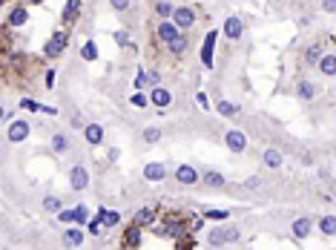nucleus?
Returning a JSON list of instances; mask_svg holds the SVG:
<instances>
[{
  "label": "nucleus",
  "instance_id": "f257e3e1",
  "mask_svg": "<svg viewBox=\"0 0 336 250\" xmlns=\"http://www.w3.org/2000/svg\"><path fill=\"white\" fill-rule=\"evenodd\" d=\"M66 46H69V32H66V29H58V32H52V38L46 40L43 55H46V58H58V55L66 52Z\"/></svg>",
  "mask_w": 336,
  "mask_h": 250
},
{
  "label": "nucleus",
  "instance_id": "f03ea898",
  "mask_svg": "<svg viewBox=\"0 0 336 250\" xmlns=\"http://www.w3.org/2000/svg\"><path fill=\"white\" fill-rule=\"evenodd\" d=\"M173 23L178 26V32H187L193 23H196V12L190 9V6H175L173 12Z\"/></svg>",
  "mask_w": 336,
  "mask_h": 250
},
{
  "label": "nucleus",
  "instance_id": "7ed1b4c3",
  "mask_svg": "<svg viewBox=\"0 0 336 250\" xmlns=\"http://www.w3.org/2000/svg\"><path fill=\"white\" fill-rule=\"evenodd\" d=\"M69 184H72V190H86L89 187V170L83 164H75L69 170Z\"/></svg>",
  "mask_w": 336,
  "mask_h": 250
},
{
  "label": "nucleus",
  "instance_id": "20e7f679",
  "mask_svg": "<svg viewBox=\"0 0 336 250\" xmlns=\"http://www.w3.org/2000/svg\"><path fill=\"white\" fill-rule=\"evenodd\" d=\"M239 239V230L236 228H219V230H213L207 236V242L213 244V248H219V244H227V242H236Z\"/></svg>",
  "mask_w": 336,
  "mask_h": 250
},
{
  "label": "nucleus",
  "instance_id": "39448f33",
  "mask_svg": "<svg viewBox=\"0 0 336 250\" xmlns=\"http://www.w3.org/2000/svg\"><path fill=\"white\" fill-rule=\"evenodd\" d=\"M178 34H181V32H178V26H175L173 20H161V23H158V29H155V38H158L161 44H167V46L173 44Z\"/></svg>",
  "mask_w": 336,
  "mask_h": 250
},
{
  "label": "nucleus",
  "instance_id": "423d86ee",
  "mask_svg": "<svg viewBox=\"0 0 336 250\" xmlns=\"http://www.w3.org/2000/svg\"><path fill=\"white\" fill-rule=\"evenodd\" d=\"M216 40H219V32H207L204 34V46H201V64L207 69H213V49H216Z\"/></svg>",
  "mask_w": 336,
  "mask_h": 250
},
{
  "label": "nucleus",
  "instance_id": "0eeeda50",
  "mask_svg": "<svg viewBox=\"0 0 336 250\" xmlns=\"http://www.w3.org/2000/svg\"><path fill=\"white\" fill-rule=\"evenodd\" d=\"M26 138H29V121H23V118L12 121V124H9V141H12V144H20Z\"/></svg>",
  "mask_w": 336,
  "mask_h": 250
},
{
  "label": "nucleus",
  "instance_id": "6e6552de",
  "mask_svg": "<svg viewBox=\"0 0 336 250\" xmlns=\"http://www.w3.org/2000/svg\"><path fill=\"white\" fill-rule=\"evenodd\" d=\"M173 176H175V182L184 184V187H193V184L198 182V170H196V167H190V164H181Z\"/></svg>",
  "mask_w": 336,
  "mask_h": 250
},
{
  "label": "nucleus",
  "instance_id": "1a4fd4ad",
  "mask_svg": "<svg viewBox=\"0 0 336 250\" xmlns=\"http://www.w3.org/2000/svg\"><path fill=\"white\" fill-rule=\"evenodd\" d=\"M221 32L227 34L230 40H239L242 38V32H244V23H242V18H236V14H230L227 20H224V29Z\"/></svg>",
  "mask_w": 336,
  "mask_h": 250
},
{
  "label": "nucleus",
  "instance_id": "9d476101",
  "mask_svg": "<svg viewBox=\"0 0 336 250\" xmlns=\"http://www.w3.org/2000/svg\"><path fill=\"white\" fill-rule=\"evenodd\" d=\"M224 144H227L233 152H244V147H247V138H244V132H239V130H227Z\"/></svg>",
  "mask_w": 336,
  "mask_h": 250
},
{
  "label": "nucleus",
  "instance_id": "9b49d317",
  "mask_svg": "<svg viewBox=\"0 0 336 250\" xmlns=\"http://www.w3.org/2000/svg\"><path fill=\"white\" fill-rule=\"evenodd\" d=\"M155 233H158V236H184V222H167V224H155Z\"/></svg>",
  "mask_w": 336,
  "mask_h": 250
},
{
  "label": "nucleus",
  "instance_id": "f8f14e48",
  "mask_svg": "<svg viewBox=\"0 0 336 250\" xmlns=\"http://www.w3.org/2000/svg\"><path fill=\"white\" fill-rule=\"evenodd\" d=\"M144 178L147 182H161V178H167V167H164L161 161H152V164L144 167Z\"/></svg>",
  "mask_w": 336,
  "mask_h": 250
},
{
  "label": "nucleus",
  "instance_id": "ddd939ff",
  "mask_svg": "<svg viewBox=\"0 0 336 250\" xmlns=\"http://www.w3.org/2000/svg\"><path fill=\"white\" fill-rule=\"evenodd\" d=\"M311 230H313V218L299 216L296 222H293V236H296V239H308V236H311Z\"/></svg>",
  "mask_w": 336,
  "mask_h": 250
},
{
  "label": "nucleus",
  "instance_id": "4468645a",
  "mask_svg": "<svg viewBox=\"0 0 336 250\" xmlns=\"http://www.w3.org/2000/svg\"><path fill=\"white\" fill-rule=\"evenodd\" d=\"M170 101H173L170 90H164V86L152 90V95H150V104H152V106H158V110H167V106H170Z\"/></svg>",
  "mask_w": 336,
  "mask_h": 250
},
{
  "label": "nucleus",
  "instance_id": "2eb2a0df",
  "mask_svg": "<svg viewBox=\"0 0 336 250\" xmlns=\"http://www.w3.org/2000/svg\"><path fill=\"white\" fill-rule=\"evenodd\" d=\"M83 138L89 141V147H98V144L104 141V126H101V124H86V130H83Z\"/></svg>",
  "mask_w": 336,
  "mask_h": 250
},
{
  "label": "nucleus",
  "instance_id": "dca6fc26",
  "mask_svg": "<svg viewBox=\"0 0 336 250\" xmlns=\"http://www.w3.org/2000/svg\"><path fill=\"white\" fill-rule=\"evenodd\" d=\"M98 222H101L104 228H115V224H121V213H118V210H106V207H101V210H98Z\"/></svg>",
  "mask_w": 336,
  "mask_h": 250
},
{
  "label": "nucleus",
  "instance_id": "f3484780",
  "mask_svg": "<svg viewBox=\"0 0 336 250\" xmlns=\"http://www.w3.org/2000/svg\"><path fill=\"white\" fill-rule=\"evenodd\" d=\"M138 244H141V228H138V224H129L127 233H124V248L135 250Z\"/></svg>",
  "mask_w": 336,
  "mask_h": 250
},
{
  "label": "nucleus",
  "instance_id": "a211bd4d",
  "mask_svg": "<svg viewBox=\"0 0 336 250\" xmlns=\"http://www.w3.org/2000/svg\"><path fill=\"white\" fill-rule=\"evenodd\" d=\"M132 224H138V228H155V213H152L150 207H144V210H138L135 213V218H132Z\"/></svg>",
  "mask_w": 336,
  "mask_h": 250
},
{
  "label": "nucleus",
  "instance_id": "6ab92c4d",
  "mask_svg": "<svg viewBox=\"0 0 336 250\" xmlns=\"http://www.w3.org/2000/svg\"><path fill=\"white\" fill-rule=\"evenodd\" d=\"M262 161H265V167H270V170H279V167H282V152L273 150V147H267L265 156H262Z\"/></svg>",
  "mask_w": 336,
  "mask_h": 250
},
{
  "label": "nucleus",
  "instance_id": "aec40b11",
  "mask_svg": "<svg viewBox=\"0 0 336 250\" xmlns=\"http://www.w3.org/2000/svg\"><path fill=\"white\" fill-rule=\"evenodd\" d=\"M26 20H29V12H26L23 6H14L12 14H9V20H6V26H14V29H17V26H23Z\"/></svg>",
  "mask_w": 336,
  "mask_h": 250
},
{
  "label": "nucleus",
  "instance_id": "412c9836",
  "mask_svg": "<svg viewBox=\"0 0 336 250\" xmlns=\"http://www.w3.org/2000/svg\"><path fill=\"white\" fill-rule=\"evenodd\" d=\"M187 46H190V40H187V34L181 32V34H178V38L173 40V44L167 46V49H170V55H173V58H181V55L187 52Z\"/></svg>",
  "mask_w": 336,
  "mask_h": 250
},
{
  "label": "nucleus",
  "instance_id": "4be33fe9",
  "mask_svg": "<svg viewBox=\"0 0 336 250\" xmlns=\"http://www.w3.org/2000/svg\"><path fill=\"white\" fill-rule=\"evenodd\" d=\"M63 244H66V248H81L83 244V230L81 228H69L66 230V236H63Z\"/></svg>",
  "mask_w": 336,
  "mask_h": 250
},
{
  "label": "nucleus",
  "instance_id": "5701e85b",
  "mask_svg": "<svg viewBox=\"0 0 336 250\" xmlns=\"http://www.w3.org/2000/svg\"><path fill=\"white\" fill-rule=\"evenodd\" d=\"M319 72H322L325 78H334L336 75V55H322V60H319Z\"/></svg>",
  "mask_w": 336,
  "mask_h": 250
},
{
  "label": "nucleus",
  "instance_id": "b1692460",
  "mask_svg": "<svg viewBox=\"0 0 336 250\" xmlns=\"http://www.w3.org/2000/svg\"><path fill=\"white\" fill-rule=\"evenodd\" d=\"M78 12H81V3H78V0H69V3L63 6V12H60L63 23H72L75 18H78Z\"/></svg>",
  "mask_w": 336,
  "mask_h": 250
},
{
  "label": "nucleus",
  "instance_id": "393cba45",
  "mask_svg": "<svg viewBox=\"0 0 336 250\" xmlns=\"http://www.w3.org/2000/svg\"><path fill=\"white\" fill-rule=\"evenodd\" d=\"M319 230L325 236H336V216H322L319 218Z\"/></svg>",
  "mask_w": 336,
  "mask_h": 250
},
{
  "label": "nucleus",
  "instance_id": "a878e982",
  "mask_svg": "<svg viewBox=\"0 0 336 250\" xmlns=\"http://www.w3.org/2000/svg\"><path fill=\"white\" fill-rule=\"evenodd\" d=\"M204 184H210V187H224L227 178H224L221 172H216V170H207L204 172Z\"/></svg>",
  "mask_w": 336,
  "mask_h": 250
},
{
  "label": "nucleus",
  "instance_id": "bb28decb",
  "mask_svg": "<svg viewBox=\"0 0 336 250\" xmlns=\"http://www.w3.org/2000/svg\"><path fill=\"white\" fill-rule=\"evenodd\" d=\"M52 150H55V152H66V150H69V138L63 136V132H55V136H52Z\"/></svg>",
  "mask_w": 336,
  "mask_h": 250
},
{
  "label": "nucleus",
  "instance_id": "cd10ccee",
  "mask_svg": "<svg viewBox=\"0 0 336 250\" xmlns=\"http://www.w3.org/2000/svg\"><path fill=\"white\" fill-rule=\"evenodd\" d=\"M81 58L83 60H95V58H98V46H95V40H86V44L81 46Z\"/></svg>",
  "mask_w": 336,
  "mask_h": 250
},
{
  "label": "nucleus",
  "instance_id": "c85d7f7f",
  "mask_svg": "<svg viewBox=\"0 0 336 250\" xmlns=\"http://www.w3.org/2000/svg\"><path fill=\"white\" fill-rule=\"evenodd\" d=\"M299 95L305 98V101H311L313 95H316V86H313L311 80H302V84H299Z\"/></svg>",
  "mask_w": 336,
  "mask_h": 250
},
{
  "label": "nucleus",
  "instance_id": "c756f323",
  "mask_svg": "<svg viewBox=\"0 0 336 250\" xmlns=\"http://www.w3.org/2000/svg\"><path fill=\"white\" fill-rule=\"evenodd\" d=\"M305 60H308V64H319V60H322V49H319V46H308Z\"/></svg>",
  "mask_w": 336,
  "mask_h": 250
},
{
  "label": "nucleus",
  "instance_id": "7c9ffc66",
  "mask_svg": "<svg viewBox=\"0 0 336 250\" xmlns=\"http://www.w3.org/2000/svg\"><path fill=\"white\" fill-rule=\"evenodd\" d=\"M173 12H175L173 3H155V14L158 18H173Z\"/></svg>",
  "mask_w": 336,
  "mask_h": 250
},
{
  "label": "nucleus",
  "instance_id": "2f4dec72",
  "mask_svg": "<svg viewBox=\"0 0 336 250\" xmlns=\"http://www.w3.org/2000/svg\"><path fill=\"white\" fill-rule=\"evenodd\" d=\"M158 138H161V130H158V126H147V130H144V141H147V144H155Z\"/></svg>",
  "mask_w": 336,
  "mask_h": 250
},
{
  "label": "nucleus",
  "instance_id": "473e14b6",
  "mask_svg": "<svg viewBox=\"0 0 336 250\" xmlns=\"http://www.w3.org/2000/svg\"><path fill=\"white\" fill-rule=\"evenodd\" d=\"M43 210H49V213H60V198H55V196L43 198Z\"/></svg>",
  "mask_w": 336,
  "mask_h": 250
},
{
  "label": "nucleus",
  "instance_id": "72a5a7b5",
  "mask_svg": "<svg viewBox=\"0 0 336 250\" xmlns=\"http://www.w3.org/2000/svg\"><path fill=\"white\" fill-rule=\"evenodd\" d=\"M129 104H132V106H147V104H150V98H147V95H144V92H132V98H129Z\"/></svg>",
  "mask_w": 336,
  "mask_h": 250
},
{
  "label": "nucleus",
  "instance_id": "f704fd0d",
  "mask_svg": "<svg viewBox=\"0 0 336 250\" xmlns=\"http://www.w3.org/2000/svg\"><path fill=\"white\" fill-rule=\"evenodd\" d=\"M227 216H230L227 210H204V218H213V222H224Z\"/></svg>",
  "mask_w": 336,
  "mask_h": 250
},
{
  "label": "nucleus",
  "instance_id": "c9c22d12",
  "mask_svg": "<svg viewBox=\"0 0 336 250\" xmlns=\"http://www.w3.org/2000/svg\"><path fill=\"white\" fill-rule=\"evenodd\" d=\"M75 216H78V218H75L78 224H86V222H89V210H86L83 204H78V207H75Z\"/></svg>",
  "mask_w": 336,
  "mask_h": 250
},
{
  "label": "nucleus",
  "instance_id": "e433bc0d",
  "mask_svg": "<svg viewBox=\"0 0 336 250\" xmlns=\"http://www.w3.org/2000/svg\"><path fill=\"white\" fill-rule=\"evenodd\" d=\"M58 218L63 222V224H72V222H75L78 216H75V210H60V213H58Z\"/></svg>",
  "mask_w": 336,
  "mask_h": 250
},
{
  "label": "nucleus",
  "instance_id": "4c0bfd02",
  "mask_svg": "<svg viewBox=\"0 0 336 250\" xmlns=\"http://www.w3.org/2000/svg\"><path fill=\"white\" fill-rule=\"evenodd\" d=\"M144 84H147V72H144V69H138V72H135V92H141V86H144Z\"/></svg>",
  "mask_w": 336,
  "mask_h": 250
},
{
  "label": "nucleus",
  "instance_id": "58836bf2",
  "mask_svg": "<svg viewBox=\"0 0 336 250\" xmlns=\"http://www.w3.org/2000/svg\"><path fill=\"white\" fill-rule=\"evenodd\" d=\"M219 112L221 115H236V106H233V104H227V101H221L219 104Z\"/></svg>",
  "mask_w": 336,
  "mask_h": 250
},
{
  "label": "nucleus",
  "instance_id": "ea45409f",
  "mask_svg": "<svg viewBox=\"0 0 336 250\" xmlns=\"http://www.w3.org/2000/svg\"><path fill=\"white\" fill-rule=\"evenodd\" d=\"M158 80H161V75L152 69V72H147V84H152V90H158Z\"/></svg>",
  "mask_w": 336,
  "mask_h": 250
},
{
  "label": "nucleus",
  "instance_id": "a19ab883",
  "mask_svg": "<svg viewBox=\"0 0 336 250\" xmlns=\"http://www.w3.org/2000/svg\"><path fill=\"white\" fill-rule=\"evenodd\" d=\"M196 101H198V106H201V110H210V98H207V92H198V95H196Z\"/></svg>",
  "mask_w": 336,
  "mask_h": 250
},
{
  "label": "nucleus",
  "instance_id": "79ce46f5",
  "mask_svg": "<svg viewBox=\"0 0 336 250\" xmlns=\"http://www.w3.org/2000/svg\"><path fill=\"white\" fill-rule=\"evenodd\" d=\"M86 228H89V233H95V236H98V233H101V230H104V224H101V222H98V218H92V222H89V224H86Z\"/></svg>",
  "mask_w": 336,
  "mask_h": 250
},
{
  "label": "nucleus",
  "instance_id": "37998d69",
  "mask_svg": "<svg viewBox=\"0 0 336 250\" xmlns=\"http://www.w3.org/2000/svg\"><path fill=\"white\" fill-rule=\"evenodd\" d=\"M112 9H115V12H124V9H129V3H127V0H115V3H112Z\"/></svg>",
  "mask_w": 336,
  "mask_h": 250
},
{
  "label": "nucleus",
  "instance_id": "c03bdc74",
  "mask_svg": "<svg viewBox=\"0 0 336 250\" xmlns=\"http://www.w3.org/2000/svg\"><path fill=\"white\" fill-rule=\"evenodd\" d=\"M72 126H75V130H86V124H83L81 115H75V118H72Z\"/></svg>",
  "mask_w": 336,
  "mask_h": 250
},
{
  "label": "nucleus",
  "instance_id": "a18cd8bd",
  "mask_svg": "<svg viewBox=\"0 0 336 250\" xmlns=\"http://www.w3.org/2000/svg\"><path fill=\"white\" fill-rule=\"evenodd\" d=\"M115 38H118V44H121V46L129 44V34H127V32H115Z\"/></svg>",
  "mask_w": 336,
  "mask_h": 250
},
{
  "label": "nucleus",
  "instance_id": "49530a36",
  "mask_svg": "<svg viewBox=\"0 0 336 250\" xmlns=\"http://www.w3.org/2000/svg\"><path fill=\"white\" fill-rule=\"evenodd\" d=\"M46 86H49V90L55 86V72H52V69H49V72H46Z\"/></svg>",
  "mask_w": 336,
  "mask_h": 250
},
{
  "label": "nucleus",
  "instance_id": "de8ad7c7",
  "mask_svg": "<svg viewBox=\"0 0 336 250\" xmlns=\"http://www.w3.org/2000/svg\"><path fill=\"white\" fill-rule=\"evenodd\" d=\"M322 9H328V12H336V0H325V3H322Z\"/></svg>",
  "mask_w": 336,
  "mask_h": 250
},
{
  "label": "nucleus",
  "instance_id": "09e8293b",
  "mask_svg": "<svg viewBox=\"0 0 336 250\" xmlns=\"http://www.w3.org/2000/svg\"><path fill=\"white\" fill-rule=\"evenodd\" d=\"M121 250H127V248H121Z\"/></svg>",
  "mask_w": 336,
  "mask_h": 250
}]
</instances>
